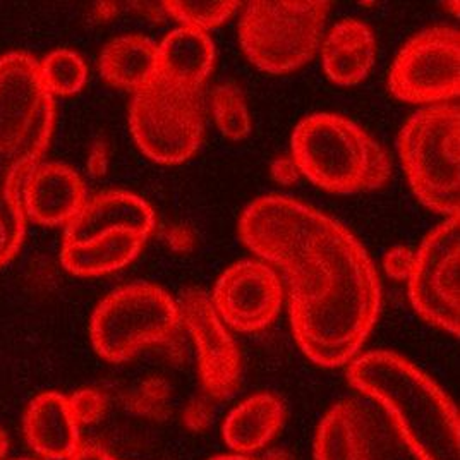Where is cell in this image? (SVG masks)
Here are the masks:
<instances>
[{
    "label": "cell",
    "mask_w": 460,
    "mask_h": 460,
    "mask_svg": "<svg viewBox=\"0 0 460 460\" xmlns=\"http://www.w3.org/2000/svg\"><path fill=\"white\" fill-rule=\"evenodd\" d=\"M239 235L282 270L294 337L314 365L350 363L376 325L382 284L350 230L309 205L270 194L251 201Z\"/></svg>",
    "instance_id": "cell-1"
},
{
    "label": "cell",
    "mask_w": 460,
    "mask_h": 460,
    "mask_svg": "<svg viewBox=\"0 0 460 460\" xmlns=\"http://www.w3.org/2000/svg\"><path fill=\"white\" fill-rule=\"evenodd\" d=\"M56 126V98L26 52L0 58V269L20 252L26 235L22 192L47 154Z\"/></svg>",
    "instance_id": "cell-2"
},
{
    "label": "cell",
    "mask_w": 460,
    "mask_h": 460,
    "mask_svg": "<svg viewBox=\"0 0 460 460\" xmlns=\"http://www.w3.org/2000/svg\"><path fill=\"white\" fill-rule=\"evenodd\" d=\"M347 378L384 407L418 460H460L459 411L429 375L390 350L356 358Z\"/></svg>",
    "instance_id": "cell-3"
},
{
    "label": "cell",
    "mask_w": 460,
    "mask_h": 460,
    "mask_svg": "<svg viewBox=\"0 0 460 460\" xmlns=\"http://www.w3.org/2000/svg\"><path fill=\"white\" fill-rule=\"evenodd\" d=\"M299 172L328 192L376 191L392 179V158L361 126L342 115L303 119L290 139Z\"/></svg>",
    "instance_id": "cell-4"
},
{
    "label": "cell",
    "mask_w": 460,
    "mask_h": 460,
    "mask_svg": "<svg viewBox=\"0 0 460 460\" xmlns=\"http://www.w3.org/2000/svg\"><path fill=\"white\" fill-rule=\"evenodd\" d=\"M399 155L422 205L448 218L459 217V105H429L412 115L399 135Z\"/></svg>",
    "instance_id": "cell-5"
},
{
    "label": "cell",
    "mask_w": 460,
    "mask_h": 460,
    "mask_svg": "<svg viewBox=\"0 0 460 460\" xmlns=\"http://www.w3.org/2000/svg\"><path fill=\"white\" fill-rule=\"evenodd\" d=\"M332 4L254 0L239 24L246 58L263 73L288 75L314 58Z\"/></svg>",
    "instance_id": "cell-6"
},
{
    "label": "cell",
    "mask_w": 460,
    "mask_h": 460,
    "mask_svg": "<svg viewBox=\"0 0 460 460\" xmlns=\"http://www.w3.org/2000/svg\"><path fill=\"white\" fill-rule=\"evenodd\" d=\"M179 305L165 288L135 282L115 288L92 316L96 354L109 363H126L150 345L169 342L181 326Z\"/></svg>",
    "instance_id": "cell-7"
},
{
    "label": "cell",
    "mask_w": 460,
    "mask_h": 460,
    "mask_svg": "<svg viewBox=\"0 0 460 460\" xmlns=\"http://www.w3.org/2000/svg\"><path fill=\"white\" fill-rule=\"evenodd\" d=\"M129 124L139 150L158 164L175 165L198 152L205 135V107L199 92L155 79L135 93Z\"/></svg>",
    "instance_id": "cell-8"
},
{
    "label": "cell",
    "mask_w": 460,
    "mask_h": 460,
    "mask_svg": "<svg viewBox=\"0 0 460 460\" xmlns=\"http://www.w3.org/2000/svg\"><path fill=\"white\" fill-rule=\"evenodd\" d=\"M390 92L416 105L448 103L460 95V33L433 26L409 40L394 60Z\"/></svg>",
    "instance_id": "cell-9"
},
{
    "label": "cell",
    "mask_w": 460,
    "mask_h": 460,
    "mask_svg": "<svg viewBox=\"0 0 460 460\" xmlns=\"http://www.w3.org/2000/svg\"><path fill=\"white\" fill-rule=\"evenodd\" d=\"M460 220L450 217L420 246L409 277V297L422 320L459 337Z\"/></svg>",
    "instance_id": "cell-10"
},
{
    "label": "cell",
    "mask_w": 460,
    "mask_h": 460,
    "mask_svg": "<svg viewBox=\"0 0 460 460\" xmlns=\"http://www.w3.org/2000/svg\"><path fill=\"white\" fill-rule=\"evenodd\" d=\"M177 305L181 322L198 349L201 382L208 397L227 399L241 385L243 361L237 345L203 290H186Z\"/></svg>",
    "instance_id": "cell-11"
},
{
    "label": "cell",
    "mask_w": 460,
    "mask_h": 460,
    "mask_svg": "<svg viewBox=\"0 0 460 460\" xmlns=\"http://www.w3.org/2000/svg\"><path fill=\"white\" fill-rule=\"evenodd\" d=\"M211 303L224 323L252 333L265 330L279 316L284 288L275 270L261 261L244 260L220 275Z\"/></svg>",
    "instance_id": "cell-12"
},
{
    "label": "cell",
    "mask_w": 460,
    "mask_h": 460,
    "mask_svg": "<svg viewBox=\"0 0 460 460\" xmlns=\"http://www.w3.org/2000/svg\"><path fill=\"white\" fill-rule=\"evenodd\" d=\"M155 211L135 192L103 191L88 199L66 226L64 244H83L112 230H128L145 239L155 230Z\"/></svg>",
    "instance_id": "cell-13"
},
{
    "label": "cell",
    "mask_w": 460,
    "mask_h": 460,
    "mask_svg": "<svg viewBox=\"0 0 460 460\" xmlns=\"http://www.w3.org/2000/svg\"><path fill=\"white\" fill-rule=\"evenodd\" d=\"M314 460H385L378 424L356 401L333 405L318 428Z\"/></svg>",
    "instance_id": "cell-14"
},
{
    "label": "cell",
    "mask_w": 460,
    "mask_h": 460,
    "mask_svg": "<svg viewBox=\"0 0 460 460\" xmlns=\"http://www.w3.org/2000/svg\"><path fill=\"white\" fill-rule=\"evenodd\" d=\"M24 213L45 227L67 226L86 203V188L79 173L66 164H40L28 179L24 192Z\"/></svg>",
    "instance_id": "cell-15"
},
{
    "label": "cell",
    "mask_w": 460,
    "mask_h": 460,
    "mask_svg": "<svg viewBox=\"0 0 460 460\" xmlns=\"http://www.w3.org/2000/svg\"><path fill=\"white\" fill-rule=\"evenodd\" d=\"M22 431L30 448L43 459L69 460L81 447L69 399L58 392H43L28 403Z\"/></svg>",
    "instance_id": "cell-16"
},
{
    "label": "cell",
    "mask_w": 460,
    "mask_h": 460,
    "mask_svg": "<svg viewBox=\"0 0 460 460\" xmlns=\"http://www.w3.org/2000/svg\"><path fill=\"white\" fill-rule=\"evenodd\" d=\"M215 66V45L207 31L181 26L156 50V79L182 90L199 92Z\"/></svg>",
    "instance_id": "cell-17"
},
{
    "label": "cell",
    "mask_w": 460,
    "mask_h": 460,
    "mask_svg": "<svg viewBox=\"0 0 460 460\" xmlns=\"http://www.w3.org/2000/svg\"><path fill=\"white\" fill-rule=\"evenodd\" d=\"M326 76L341 86L365 81L376 60V40L365 21L345 18L328 33L323 49Z\"/></svg>",
    "instance_id": "cell-18"
},
{
    "label": "cell",
    "mask_w": 460,
    "mask_h": 460,
    "mask_svg": "<svg viewBox=\"0 0 460 460\" xmlns=\"http://www.w3.org/2000/svg\"><path fill=\"white\" fill-rule=\"evenodd\" d=\"M286 416V403L275 394L251 395L230 411L222 429L224 440L235 454H254L277 437Z\"/></svg>",
    "instance_id": "cell-19"
},
{
    "label": "cell",
    "mask_w": 460,
    "mask_h": 460,
    "mask_svg": "<svg viewBox=\"0 0 460 460\" xmlns=\"http://www.w3.org/2000/svg\"><path fill=\"white\" fill-rule=\"evenodd\" d=\"M156 50L154 40L143 35L111 40L98 60L102 77L115 88L137 93L156 79Z\"/></svg>",
    "instance_id": "cell-20"
},
{
    "label": "cell",
    "mask_w": 460,
    "mask_h": 460,
    "mask_svg": "<svg viewBox=\"0 0 460 460\" xmlns=\"http://www.w3.org/2000/svg\"><path fill=\"white\" fill-rule=\"evenodd\" d=\"M145 243V237L133 232L112 230L83 244H64L60 261L73 275H107L128 267L141 252Z\"/></svg>",
    "instance_id": "cell-21"
},
{
    "label": "cell",
    "mask_w": 460,
    "mask_h": 460,
    "mask_svg": "<svg viewBox=\"0 0 460 460\" xmlns=\"http://www.w3.org/2000/svg\"><path fill=\"white\" fill-rule=\"evenodd\" d=\"M39 64L41 81L54 98L76 95L88 81V66L75 50L58 49Z\"/></svg>",
    "instance_id": "cell-22"
},
{
    "label": "cell",
    "mask_w": 460,
    "mask_h": 460,
    "mask_svg": "<svg viewBox=\"0 0 460 460\" xmlns=\"http://www.w3.org/2000/svg\"><path fill=\"white\" fill-rule=\"evenodd\" d=\"M211 112L218 131L232 141H241L251 133V115L246 98L234 84H218L211 92Z\"/></svg>",
    "instance_id": "cell-23"
},
{
    "label": "cell",
    "mask_w": 460,
    "mask_h": 460,
    "mask_svg": "<svg viewBox=\"0 0 460 460\" xmlns=\"http://www.w3.org/2000/svg\"><path fill=\"white\" fill-rule=\"evenodd\" d=\"M241 2L235 0H169L164 9L182 26L208 31L218 28L234 16Z\"/></svg>",
    "instance_id": "cell-24"
},
{
    "label": "cell",
    "mask_w": 460,
    "mask_h": 460,
    "mask_svg": "<svg viewBox=\"0 0 460 460\" xmlns=\"http://www.w3.org/2000/svg\"><path fill=\"white\" fill-rule=\"evenodd\" d=\"M171 385L160 376H152L126 397V409L139 418L164 420L171 411Z\"/></svg>",
    "instance_id": "cell-25"
},
{
    "label": "cell",
    "mask_w": 460,
    "mask_h": 460,
    "mask_svg": "<svg viewBox=\"0 0 460 460\" xmlns=\"http://www.w3.org/2000/svg\"><path fill=\"white\" fill-rule=\"evenodd\" d=\"M67 399L77 424H93L100 421L107 409L103 394H100L95 388H81Z\"/></svg>",
    "instance_id": "cell-26"
},
{
    "label": "cell",
    "mask_w": 460,
    "mask_h": 460,
    "mask_svg": "<svg viewBox=\"0 0 460 460\" xmlns=\"http://www.w3.org/2000/svg\"><path fill=\"white\" fill-rule=\"evenodd\" d=\"M414 260H416L414 251L405 246H395L385 254V271L394 280H409L414 269Z\"/></svg>",
    "instance_id": "cell-27"
},
{
    "label": "cell",
    "mask_w": 460,
    "mask_h": 460,
    "mask_svg": "<svg viewBox=\"0 0 460 460\" xmlns=\"http://www.w3.org/2000/svg\"><path fill=\"white\" fill-rule=\"evenodd\" d=\"M213 421V403L210 397H198L182 411V422L191 431H205Z\"/></svg>",
    "instance_id": "cell-28"
},
{
    "label": "cell",
    "mask_w": 460,
    "mask_h": 460,
    "mask_svg": "<svg viewBox=\"0 0 460 460\" xmlns=\"http://www.w3.org/2000/svg\"><path fill=\"white\" fill-rule=\"evenodd\" d=\"M165 241L169 244V248L173 252H181V254H188L191 252L198 239H196V232L190 226H172L165 232Z\"/></svg>",
    "instance_id": "cell-29"
},
{
    "label": "cell",
    "mask_w": 460,
    "mask_h": 460,
    "mask_svg": "<svg viewBox=\"0 0 460 460\" xmlns=\"http://www.w3.org/2000/svg\"><path fill=\"white\" fill-rule=\"evenodd\" d=\"M299 169L297 165L294 164L292 158L288 156H282V158H277L273 164H271V177L282 184V186H290V184H296L299 181Z\"/></svg>",
    "instance_id": "cell-30"
},
{
    "label": "cell",
    "mask_w": 460,
    "mask_h": 460,
    "mask_svg": "<svg viewBox=\"0 0 460 460\" xmlns=\"http://www.w3.org/2000/svg\"><path fill=\"white\" fill-rule=\"evenodd\" d=\"M107 165H109L107 146L98 141L88 158V172L93 177H102L103 173L107 172Z\"/></svg>",
    "instance_id": "cell-31"
},
{
    "label": "cell",
    "mask_w": 460,
    "mask_h": 460,
    "mask_svg": "<svg viewBox=\"0 0 460 460\" xmlns=\"http://www.w3.org/2000/svg\"><path fill=\"white\" fill-rule=\"evenodd\" d=\"M69 460H120L115 457L112 452L107 448L96 445V443H81L76 454Z\"/></svg>",
    "instance_id": "cell-32"
},
{
    "label": "cell",
    "mask_w": 460,
    "mask_h": 460,
    "mask_svg": "<svg viewBox=\"0 0 460 460\" xmlns=\"http://www.w3.org/2000/svg\"><path fill=\"white\" fill-rule=\"evenodd\" d=\"M210 460H294V457L286 450H270L261 456L252 454H229V456H217Z\"/></svg>",
    "instance_id": "cell-33"
},
{
    "label": "cell",
    "mask_w": 460,
    "mask_h": 460,
    "mask_svg": "<svg viewBox=\"0 0 460 460\" xmlns=\"http://www.w3.org/2000/svg\"><path fill=\"white\" fill-rule=\"evenodd\" d=\"M96 11H98V20L107 21L111 18H114L115 7L114 4L111 2H102L96 5Z\"/></svg>",
    "instance_id": "cell-34"
},
{
    "label": "cell",
    "mask_w": 460,
    "mask_h": 460,
    "mask_svg": "<svg viewBox=\"0 0 460 460\" xmlns=\"http://www.w3.org/2000/svg\"><path fill=\"white\" fill-rule=\"evenodd\" d=\"M7 452H9V438H7L5 431L0 428V460L5 459Z\"/></svg>",
    "instance_id": "cell-35"
},
{
    "label": "cell",
    "mask_w": 460,
    "mask_h": 460,
    "mask_svg": "<svg viewBox=\"0 0 460 460\" xmlns=\"http://www.w3.org/2000/svg\"><path fill=\"white\" fill-rule=\"evenodd\" d=\"M20 460H31V459H20Z\"/></svg>",
    "instance_id": "cell-36"
}]
</instances>
